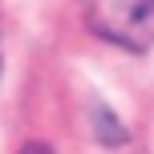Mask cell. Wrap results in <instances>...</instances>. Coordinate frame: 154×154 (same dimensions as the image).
I'll list each match as a JSON object with an SVG mask.
<instances>
[{
    "label": "cell",
    "mask_w": 154,
    "mask_h": 154,
    "mask_svg": "<svg viewBox=\"0 0 154 154\" xmlns=\"http://www.w3.org/2000/svg\"><path fill=\"white\" fill-rule=\"evenodd\" d=\"M93 126H97V142H106V146H122L126 142V126L106 106H93Z\"/></svg>",
    "instance_id": "obj_2"
},
{
    "label": "cell",
    "mask_w": 154,
    "mask_h": 154,
    "mask_svg": "<svg viewBox=\"0 0 154 154\" xmlns=\"http://www.w3.org/2000/svg\"><path fill=\"white\" fill-rule=\"evenodd\" d=\"M89 29L118 49L146 53L154 45V0H89Z\"/></svg>",
    "instance_id": "obj_1"
}]
</instances>
